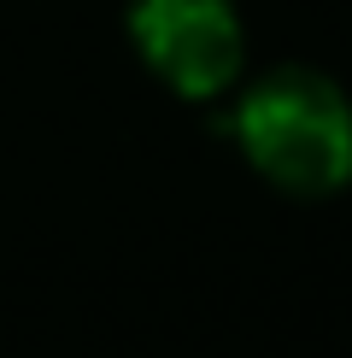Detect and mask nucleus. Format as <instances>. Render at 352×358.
I'll return each mask as SVG.
<instances>
[{"mask_svg":"<svg viewBox=\"0 0 352 358\" xmlns=\"http://www.w3.org/2000/svg\"><path fill=\"white\" fill-rule=\"evenodd\" d=\"M235 136L264 182L282 194H335L352 182V100L317 71H270L241 94Z\"/></svg>","mask_w":352,"mask_h":358,"instance_id":"1","label":"nucleus"},{"mask_svg":"<svg viewBox=\"0 0 352 358\" xmlns=\"http://www.w3.org/2000/svg\"><path fill=\"white\" fill-rule=\"evenodd\" d=\"M129 41L182 100L229 94L247 59L235 0H129Z\"/></svg>","mask_w":352,"mask_h":358,"instance_id":"2","label":"nucleus"}]
</instances>
